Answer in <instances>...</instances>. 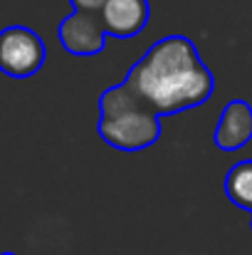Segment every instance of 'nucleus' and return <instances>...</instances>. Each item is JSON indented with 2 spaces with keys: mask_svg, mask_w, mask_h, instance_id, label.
<instances>
[{
  "mask_svg": "<svg viewBox=\"0 0 252 255\" xmlns=\"http://www.w3.org/2000/svg\"><path fill=\"white\" fill-rule=\"evenodd\" d=\"M154 114L168 117L195 109L213 97L215 77L185 35H166L156 40L139 62L131 65L124 82Z\"/></svg>",
  "mask_w": 252,
  "mask_h": 255,
  "instance_id": "nucleus-1",
  "label": "nucleus"
},
{
  "mask_svg": "<svg viewBox=\"0 0 252 255\" xmlns=\"http://www.w3.org/2000/svg\"><path fill=\"white\" fill-rule=\"evenodd\" d=\"M96 134L119 151H144L154 146L161 134V117L154 114L134 92L124 85L106 87L99 94Z\"/></svg>",
  "mask_w": 252,
  "mask_h": 255,
  "instance_id": "nucleus-2",
  "label": "nucleus"
},
{
  "mask_svg": "<svg viewBox=\"0 0 252 255\" xmlns=\"http://www.w3.org/2000/svg\"><path fill=\"white\" fill-rule=\"evenodd\" d=\"M47 60L45 40L25 25H7L0 30V72L12 80L32 77Z\"/></svg>",
  "mask_w": 252,
  "mask_h": 255,
  "instance_id": "nucleus-3",
  "label": "nucleus"
},
{
  "mask_svg": "<svg viewBox=\"0 0 252 255\" xmlns=\"http://www.w3.org/2000/svg\"><path fill=\"white\" fill-rule=\"evenodd\" d=\"M60 45L75 57H94L106 47V30L94 12L72 10L57 27Z\"/></svg>",
  "mask_w": 252,
  "mask_h": 255,
  "instance_id": "nucleus-4",
  "label": "nucleus"
},
{
  "mask_svg": "<svg viewBox=\"0 0 252 255\" xmlns=\"http://www.w3.org/2000/svg\"><path fill=\"white\" fill-rule=\"evenodd\" d=\"M213 141L220 151H240L252 141V104L245 99H230L215 124Z\"/></svg>",
  "mask_w": 252,
  "mask_h": 255,
  "instance_id": "nucleus-5",
  "label": "nucleus"
},
{
  "mask_svg": "<svg viewBox=\"0 0 252 255\" xmlns=\"http://www.w3.org/2000/svg\"><path fill=\"white\" fill-rule=\"evenodd\" d=\"M101 25L106 30V37H134L139 35L151 17V5L149 0H106L104 10L99 12Z\"/></svg>",
  "mask_w": 252,
  "mask_h": 255,
  "instance_id": "nucleus-6",
  "label": "nucleus"
},
{
  "mask_svg": "<svg viewBox=\"0 0 252 255\" xmlns=\"http://www.w3.org/2000/svg\"><path fill=\"white\" fill-rule=\"evenodd\" d=\"M225 196L233 206L252 213V159H243L230 166L223 181Z\"/></svg>",
  "mask_w": 252,
  "mask_h": 255,
  "instance_id": "nucleus-7",
  "label": "nucleus"
},
{
  "mask_svg": "<svg viewBox=\"0 0 252 255\" xmlns=\"http://www.w3.org/2000/svg\"><path fill=\"white\" fill-rule=\"evenodd\" d=\"M70 5L75 10H80V12H94V15H99L104 10L106 0H70Z\"/></svg>",
  "mask_w": 252,
  "mask_h": 255,
  "instance_id": "nucleus-8",
  "label": "nucleus"
},
{
  "mask_svg": "<svg viewBox=\"0 0 252 255\" xmlns=\"http://www.w3.org/2000/svg\"><path fill=\"white\" fill-rule=\"evenodd\" d=\"M0 255H15V253H10V251H5V253H0Z\"/></svg>",
  "mask_w": 252,
  "mask_h": 255,
  "instance_id": "nucleus-9",
  "label": "nucleus"
},
{
  "mask_svg": "<svg viewBox=\"0 0 252 255\" xmlns=\"http://www.w3.org/2000/svg\"><path fill=\"white\" fill-rule=\"evenodd\" d=\"M250 231H252V221H250Z\"/></svg>",
  "mask_w": 252,
  "mask_h": 255,
  "instance_id": "nucleus-10",
  "label": "nucleus"
}]
</instances>
